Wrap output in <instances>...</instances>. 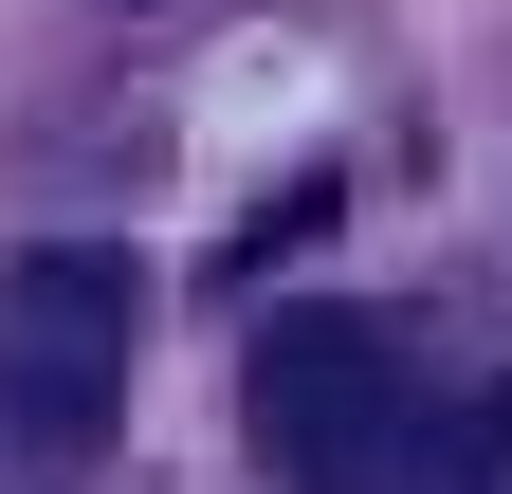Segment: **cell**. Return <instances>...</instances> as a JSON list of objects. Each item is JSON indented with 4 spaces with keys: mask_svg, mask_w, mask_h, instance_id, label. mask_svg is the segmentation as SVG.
Segmentation results:
<instances>
[{
    "mask_svg": "<svg viewBox=\"0 0 512 494\" xmlns=\"http://www.w3.org/2000/svg\"><path fill=\"white\" fill-rule=\"evenodd\" d=\"M128 421V257L110 238H37L0 257V458H92Z\"/></svg>",
    "mask_w": 512,
    "mask_h": 494,
    "instance_id": "2",
    "label": "cell"
},
{
    "mask_svg": "<svg viewBox=\"0 0 512 494\" xmlns=\"http://www.w3.org/2000/svg\"><path fill=\"white\" fill-rule=\"evenodd\" d=\"M494 458H512V403H494Z\"/></svg>",
    "mask_w": 512,
    "mask_h": 494,
    "instance_id": "3",
    "label": "cell"
},
{
    "mask_svg": "<svg viewBox=\"0 0 512 494\" xmlns=\"http://www.w3.org/2000/svg\"><path fill=\"white\" fill-rule=\"evenodd\" d=\"M256 440L293 494H458V421L366 312H275L256 330Z\"/></svg>",
    "mask_w": 512,
    "mask_h": 494,
    "instance_id": "1",
    "label": "cell"
}]
</instances>
